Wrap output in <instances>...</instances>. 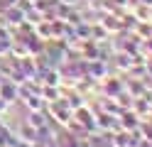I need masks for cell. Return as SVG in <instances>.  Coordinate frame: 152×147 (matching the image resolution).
<instances>
[{
    "label": "cell",
    "mask_w": 152,
    "mask_h": 147,
    "mask_svg": "<svg viewBox=\"0 0 152 147\" xmlns=\"http://www.w3.org/2000/svg\"><path fill=\"white\" fill-rule=\"evenodd\" d=\"M0 93H5V96H10L7 101H15V86H10V83H5V86H0Z\"/></svg>",
    "instance_id": "1"
},
{
    "label": "cell",
    "mask_w": 152,
    "mask_h": 147,
    "mask_svg": "<svg viewBox=\"0 0 152 147\" xmlns=\"http://www.w3.org/2000/svg\"><path fill=\"white\" fill-rule=\"evenodd\" d=\"M59 3H64V5H76L79 0H59Z\"/></svg>",
    "instance_id": "2"
}]
</instances>
